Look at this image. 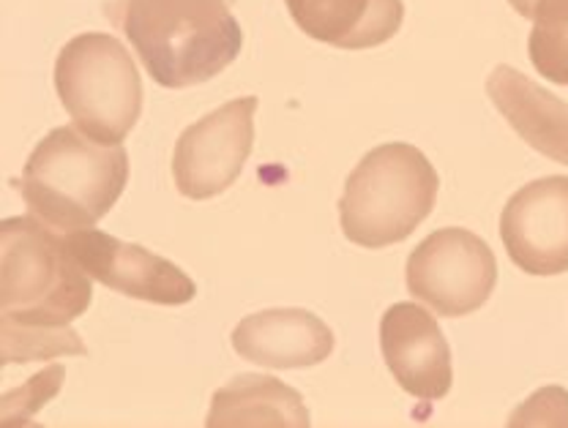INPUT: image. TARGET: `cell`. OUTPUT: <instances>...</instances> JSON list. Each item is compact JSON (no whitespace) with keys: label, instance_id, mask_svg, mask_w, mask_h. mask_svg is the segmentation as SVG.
Masks as SVG:
<instances>
[{"label":"cell","instance_id":"6da1fadb","mask_svg":"<svg viewBox=\"0 0 568 428\" xmlns=\"http://www.w3.org/2000/svg\"><path fill=\"white\" fill-rule=\"evenodd\" d=\"M106 17L121 28L156 85H203L244 47L227 0H112Z\"/></svg>","mask_w":568,"mask_h":428},{"label":"cell","instance_id":"7a4b0ae2","mask_svg":"<svg viewBox=\"0 0 568 428\" xmlns=\"http://www.w3.org/2000/svg\"><path fill=\"white\" fill-rule=\"evenodd\" d=\"M93 278L77 263L67 232L36 216L0 227V325L69 328L93 300Z\"/></svg>","mask_w":568,"mask_h":428},{"label":"cell","instance_id":"3957f363","mask_svg":"<svg viewBox=\"0 0 568 428\" xmlns=\"http://www.w3.org/2000/svg\"><path fill=\"white\" fill-rule=\"evenodd\" d=\"M129 181L123 145H102L77 126L52 129L22 170L28 213L61 232L99 224L121 200Z\"/></svg>","mask_w":568,"mask_h":428},{"label":"cell","instance_id":"277c9868","mask_svg":"<svg viewBox=\"0 0 568 428\" xmlns=\"http://www.w3.org/2000/svg\"><path fill=\"white\" fill-rule=\"evenodd\" d=\"M437 188V170L416 145L375 147L347 175L339 200L342 232L361 248L396 246L435 211Z\"/></svg>","mask_w":568,"mask_h":428},{"label":"cell","instance_id":"5b68a950","mask_svg":"<svg viewBox=\"0 0 568 428\" xmlns=\"http://www.w3.org/2000/svg\"><path fill=\"white\" fill-rule=\"evenodd\" d=\"M55 91L74 126L102 145H123L142 115L132 52L110 33H80L55 61Z\"/></svg>","mask_w":568,"mask_h":428},{"label":"cell","instance_id":"8992f818","mask_svg":"<svg viewBox=\"0 0 568 428\" xmlns=\"http://www.w3.org/2000/svg\"><path fill=\"white\" fill-rule=\"evenodd\" d=\"M497 259L470 230L446 227L424 237L407 257V289L440 317H467L489 300Z\"/></svg>","mask_w":568,"mask_h":428},{"label":"cell","instance_id":"52a82bcc","mask_svg":"<svg viewBox=\"0 0 568 428\" xmlns=\"http://www.w3.org/2000/svg\"><path fill=\"white\" fill-rule=\"evenodd\" d=\"M257 104V96L227 101L178 136L173 177L181 197L213 200L239 181L254 145Z\"/></svg>","mask_w":568,"mask_h":428},{"label":"cell","instance_id":"ba28073f","mask_svg":"<svg viewBox=\"0 0 568 428\" xmlns=\"http://www.w3.org/2000/svg\"><path fill=\"white\" fill-rule=\"evenodd\" d=\"M500 241L508 259L530 276L568 271V177H538L506 202Z\"/></svg>","mask_w":568,"mask_h":428},{"label":"cell","instance_id":"9c48e42d","mask_svg":"<svg viewBox=\"0 0 568 428\" xmlns=\"http://www.w3.org/2000/svg\"><path fill=\"white\" fill-rule=\"evenodd\" d=\"M67 243L93 282L121 295L156 306H183L197 295L192 278L175 263L134 243L118 241L106 232L93 227L67 232Z\"/></svg>","mask_w":568,"mask_h":428},{"label":"cell","instance_id":"30bf717a","mask_svg":"<svg viewBox=\"0 0 568 428\" xmlns=\"http://www.w3.org/2000/svg\"><path fill=\"white\" fill-rule=\"evenodd\" d=\"M381 349L399 388L440 401L454 385L452 349L437 319L418 303H394L381 319Z\"/></svg>","mask_w":568,"mask_h":428},{"label":"cell","instance_id":"8fae6325","mask_svg":"<svg viewBox=\"0 0 568 428\" xmlns=\"http://www.w3.org/2000/svg\"><path fill=\"white\" fill-rule=\"evenodd\" d=\"M233 347L265 368H310L331 358L334 333L304 308H268L235 325Z\"/></svg>","mask_w":568,"mask_h":428},{"label":"cell","instance_id":"7c38bea8","mask_svg":"<svg viewBox=\"0 0 568 428\" xmlns=\"http://www.w3.org/2000/svg\"><path fill=\"white\" fill-rule=\"evenodd\" d=\"M290 17L310 39L336 50H372L399 33L402 0H284Z\"/></svg>","mask_w":568,"mask_h":428},{"label":"cell","instance_id":"4fadbf2b","mask_svg":"<svg viewBox=\"0 0 568 428\" xmlns=\"http://www.w3.org/2000/svg\"><path fill=\"white\" fill-rule=\"evenodd\" d=\"M487 93L508 126L530 147L568 166V104L514 67H497Z\"/></svg>","mask_w":568,"mask_h":428},{"label":"cell","instance_id":"5bb4252c","mask_svg":"<svg viewBox=\"0 0 568 428\" xmlns=\"http://www.w3.org/2000/svg\"><path fill=\"white\" fill-rule=\"evenodd\" d=\"M209 428H310V409L298 390L280 383L276 377L241 374L233 383L213 394Z\"/></svg>","mask_w":568,"mask_h":428},{"label":"cell","instance_id":"9a60e30c","mask_svg":"<svg viewBox=\"0 0 568 428\" xmlns=\"http://www.w3.org/2000/svg\"><path fill=\"white\" fill-rule=\"evenodd\" d=\"M3 333V363L47 360L55 355H85V344L71 328H17L0 325Z\"/></svg>","mask_w":568,"mask_h":428},{"label":"cell","instance_id":"2e32d148","mask_svg":"<svg viewBox=\"0 0 568 428\" xmlns=\"http://www.w3.org/2000/svg\"><path fill=\"white\" fill-rule=\"evenodd\" d=\"M528 52L538 74L555 85H568V22L555 28L532 26Z\"/></svg>","mask_w":568,"mask_h":428},{"label":"cell","instance_id":"e0dca14e","mask_svg":"<svg viewBox=\"0 0 568 428\" xmlns=\"http://www.w3.org/2000/svg\"><path fill=\"white\" fill-rule=\"evenodd\" d=\"M508 6L532 26L555 28L568 22V0H508Z\"/></svg>","mask_w":568,"mask_h":428}]
</instances>
